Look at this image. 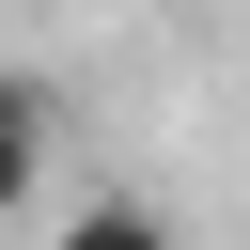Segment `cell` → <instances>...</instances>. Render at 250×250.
Returning <instances> with one entry per match:
<instances>
[{"mask_svg": "<svg viewBox=\"0 0 250 250\" xmlns=\"http://www.w3.org/2000/svg\"><path fill=\"white\" fill-rule=\"evenodd\" d=\"M31 172H47V94H31V78H0V219L31 203Z\"/></svg>", "mask_w": 250, "mask_h": 250, "instance_id": "1", "label": "cell"}, {"mask_svg": "<svg viewBox=\"0 0 250 250\" xmlns=\"http://www.w3.org/2000/svg\"><path fill=\"white\" fill-rule=\"evenodd\" d=\"M62 250H172V219L109 188V203H78V219H62Z\"/></svg>", "mask_w": 250, "mask_h": 250, "instance_id": "2", "label": "cell"}]
</instances>
